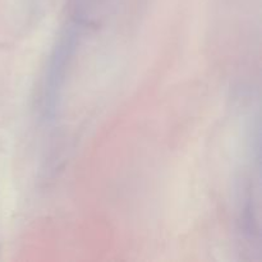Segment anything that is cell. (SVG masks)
I'll list each match as a JSON object with an SVG mask.
<instances>
[{
    "label": "cell",
    "mask_w": 262,
    "mask_h": 262,
    "mask_svg": "<svg viewBox=\"0 0 262 262\" xmlns=\"http://www.w3.org/2000/svg\"><path fill=\"white\" fill-rule=\"evenodd\" d=\"M74 35H67L63 37L60 45L56 48L55 55L51 60L50 68H49L48 78H46V99L45 107L46 114L53 117L56 107V99H58V91L63 81L64 69H66L67 58L69 56L72 48H73Z\"/></svg>",
    "instance_id": "obj_1"
}]
</instances>
